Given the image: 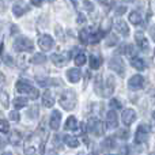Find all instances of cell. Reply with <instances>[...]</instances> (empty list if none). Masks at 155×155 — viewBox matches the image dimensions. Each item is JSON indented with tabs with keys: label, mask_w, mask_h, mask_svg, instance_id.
Here are the masks:
<instances>
[{
	"label": "cell",
	"mask_w": 155,
	"mask_h": 155,
	"mask_svg": "<svg viewBox=\"0 0 155 155\" xmlns=\"http://www.w3.org/2000/svg\"><path fill=\"white\" fill-rule=\"evenodd\" d=\"M124 2H128L129 3V2H134V0H124Z\"/></svg>",
	"instance_id": "48"
},
{
	"label": "cell",
	"mask_w": 155,
	"mask_h": 155,
	"mask_svg": "<svg viewBox=\"0 0 155 155\" xmlns=\"http://www.w3.org/2000/svg\"><path fill=\"white\" fill-rule=\"evenodd\" d=\"M0 53H2V44H0Z\"/></svg>",
	"instance_id": "49"
},
{
	"label": "cell",
	"mask_w": 155,
	"mask_h": 155,
	"mask_svg": "<svg viewBox=\"0 0 155 155\" xmlns=\"http://www.w3.org/2000/svg\"><path fill=\"white\" fill-rule=\"evenodd\" d=\"M4 155H12V154H10V153H7V154H4Z\"/></svg>",
	"instance_id": "51"
},
{
	"label": "cell",
	"mask_w": 155,
	"mask_h": 155,
	"mask_svg": "<svg viewBox=\"0 0 155 155\" xmlns=\"http://www.w3.org/2000/svg\"><path fill=\"white\" fill-rule=\"evenodd\" d=\"M51 60L53 61L54 65H57V67H63V65H65V57L61 56V54H52L51 56Z\"/></svg>",
	"instance_id": "20"
},
{
	"label": "cell",
	"mask_w": 155,
	"mask_h": 155,
	"mask_svg": "<svg viewBox=\"0 0 155 155\" xmlns=\"http://www.w3.org/2000/svg\"><path fill=\"white\" fill-rule=\"evenodd\" d=\"M110 26H112V21H110L109 18H106L104 22H102V26H101V29H102V31H107V30L110 29Z\"/></svg>",
	"instance_id": "36"
},
{
	"label": "cell",
	"mask_w": 155,
	"mask_h": 155,
	"mask_svg": "<svg viewBox=\"0 0 155 155\" xmlns=\"http://www.w3.org/2000/svg\"><path fill=\"white\" fill-rule=\"evenodd\" d=\"M153 117H154V121H155V112H154V114H153Z\"/></svg>",
	"instance_id": "50"
},
{
	"label": "cell",
	"mask_w": 155,
	"mask_h": 155,
	"mask_svg": "<svg viewBox=\"0 0 155 155\" xmlns=\"http://www.w3.org/2000/svg\"><path fill=\"white\" fill-rule=\"evenodd\" d=\"M16 90L21 94H27L31 99H37L38 97H40L38 90L33 87L27 80H18V82H16Z\"/></svg>",
	"instance_id": "2"
},
{
	"label": "cell",
	"mask_w": 155,
	"mask_h": 155,
	"mask_svg": "<svg viewBox=\"0 0 155 155\" xmlns=\"http://www.w3.org/2000/svg\"><path fill=\"white\" fill-rule=\"evenodd\" d=\"M49 2H53V0H49Z\"/></svg>",
	"instance_id": "53"
},
{
	"label": "cell",
	"mask_w": 155,
	"mask_h": 155,
	"mask_svg": "<svg viewBox=\"0 0 155 155\" xmlns=\"http://www.w3.org/2000/svg\"><path fill=\"white\" fill-rule=\"evenodd\" d=\"M60 105L65 110H72L76 106V94L72 90H64L60 94Z\"/></svg>",
	"instance_id": "1"
},
{
	"label": "cell",
	"mask_w": 155,
	"mask_h": 155,
	"mask_svg": "<svg viewBox=\"0 0 155 155\" xmlns=\"http://www.w3.org/2000/svg\"><path fill=\"white\" fill-rule=\"evenodd\" d=\"M110 106H112L113 109L117 110V109H121V107H123V105H121V102L118 101V99H114V98H113L112 101H110Z\"/></svg>",
	"instance_id": "38"
},
{
	"label": "cell",
	"mask_w": 155,
	"mask_h": 155,
	"mask_svg": "<svg viewBox=\"0 0 155 155\" xmlns=\"http://www.w3.org/2000/svg\"><path fill=\"white\" fill-rule=\"evenodd\" d=\"M76 127H78V121H76V118L74 117V116L68 117V118H67V121H65L64 128H65V129H68V131H71V129H76Z\"/></svg>",
	"instance_id": "23"
},
{
	"label": "cell",
	"mask_w": 155,
	"mask_h": 155,
	"mask_svg": "<svg viewBox=\"0 0 155 155\" xmlns=\"http://www.w3.org/2000/svg\"><path fill=\"white\" fill-rule=\"evenodd\" d=\"M79 38H80V41H82L83 44H87L88 40H90V30L83 29L82 31H80V34H79Z\"/></svg>",
	"instance_id": "31"
},
{
	"label": "cell",
	"mask_w": 155,
	"mask_h": 155,
	"mask_svg": "<svg viewBox=\"0 0 155 155\" xmlns=\"http://www.w3.org/2000/svg\"><path fill=\"white\" fill-rule=\"evenodd\" d=\"M104 35H105V33L102 31H97V33H94V34H90V40H88V42L90 44H98L99 41L104 38Z\"/></svg>",
	"instance_id": "22"
},
{
	"label": "cell",
	"mask_w": 155,
	"mask_h": 155,
	"mask_svg": "<svg viewBox=\"0 0 155 155\" xmlns=\"http://www.w3.org/2000/svg\"><path fill=\"white\" fill-rule=\"evenodd\" d=\"M10 131V125H8L7 120H0V132L2 134H7Z\"/></svg>",
	"instance_id": "35"
},
{
	"label": "cell",
	"mask_w": 155,
	"mask_h": 155,
	"mask_svg": "<svg viewBox=\"0 0 155 155\" xmlns=\"http://www.w3.org/2000/svg\"><path fill=\"white\" fill-rule=\"evenodd\" d=\"M94 90H95V93L98 94V95L102 97V90H104V83H102V78L101 76H97L95 79V83H94Z\"/></svg>",
	"instance_id": "24"
},
{
	"label": "cell",
	"mask_w": 155,
	"mask_h": 155,
	"mask_svg": "<svg viewBox=\"0 0 155 155\" xmlns=\"http://www.w3.org/2000/svg\"><path fill=\"white\" fill-rule=\"evenodd\" d=\"M0 99H2L3 105H4V106L7 107V106H8V98L5 97V94H2V95H0Z\"/></svg>",
	"instance_id": "42"
},
{
	"label": "cell",
	"mask_w": 155,
	"mask_h": 155,
	"mask_svg": "<svg viewBox=\"0 0 155 155\" xmlns=\"http://www.w3.org/2000/svg\"><path fill=\"white\" fill-rule=\"evenodd\" d=\"M64 143L68 146V147H71V148H76L78 146H79V140L76 139L75 136H71V135H65L64 137Z\"/></svg>",
	"instance_id": "18"
},
{
	"label": "cell",
	"mask_w": 155,
	"mask_h": 155,
	"mask_svg": "<svg viewBox=\"0 0 155 155\" xmlns=\"http://www.w3.org/2000/svg\"><path fill=\"white\" fill-rule=\"evenodd\" d=\"M88 131L93 135H95V136H102L105 132L104 123L97 120V118H91V120L88 121Z\"/></svg>",
	"instance_id": "4"
},
{
	"label": "cell",
	"mask_w": 155,
	"mask_h": 155,
	"mask_svg": "<svg viewBox=\"0 0 155 155\" xmlns=\"http://www.w3.org/2000/svg\"><path fill=\"white\" fill-rule=\"evenodd\" d=\"M102 146H104L106 150H110V148H113L116 146V142L113 137H106V139L104 140V143H102Z\"/></svg>",
	"instance_id": "32"
},
{
	"label": "cell",
	"mask_w": 155,
	"mask_h": 155,
	"mask_svg": "<svg viewBox=\"0 0 155 155\" xmlns=\"http://www.w3.org/2000/svg\"><path fill=\"white\" fill-rule=\"evenodd\" d=\"M60 121H61V114H60L59 110H53V113H52L51 116V120H49V125H51L52 129H59L60 127Z\"/></svg>",
	"instance_id": "12"
},
{
	"label": "cell",
	"mask_w": 155,
	"mask_h": 155,
	"mask_svg": "<svg viewBox=\"0 0 155 155\" xmlns=\"http://www.w3.org/2000/svg\"><path fill=\"white\" fill-rule=\"evenodd\" d=\"M19 118H21V116H19V113L16 112V110H14V112L10 113V120H12V121H19Z\"/></svg>",
	"instance_id": "40"
},
{
	"label": "cell",
	"mask_w": 155,
	"mask_h": 155,
	"mask_svg": "<svg viewBox=\"0 0 155 155\" xmlns=\"http://www.w3.org/2000/svg\"><path fill=\"white\" fill-rule=\"evenodd\" d=\"M106 125L109 128H116L118 125V120H117V113L114 110H110L106 114Z\"/></svg>",
	"instance_id": "13"
},
{
	"label": "cell",
	"mask_w": 155,
	"mask_h": 155,
	"mask_svg": "<svg viewBox=\"0 0 155 155\" xmlns=\"http://www.w3.org/2000/svg\"><path fill=\"white\" fill-rule=\"evenodd\" d=\"M118 52L123 54H127V56H132V54L135 53V48L132 45H123L118 49Z\"/></svg>",
	"instance_id": "28"
},
{
	"label": "cell",
	"mask_w": 155,
	"mask_h": 155,
	"mask_svg": "<svg viewBox=\"0 0 155 155\" xmlns=\"http://www.w3.org/2000/svg\"><path fill=\"white\" fill-rule=\"evenodd\" d=\"M31 3H33L34 5H40L41 3H42V0H31Z\"/></svg>",
	"instance_id": "46"
},
{
	"label": "cell",
	"mask_w": 155,
	"mask_h": 155,
	"mask_svg": "<svg viewBox=\"0 0 155 155\" xmlns=\"http://www.w3.org/2000/svg\"><path fill=\"white\" fill-rule=\"evenodd\" d=\"M83 5H84V8L87 11H93L94 10V4L91 2H87V0H84V2H83Z\"/></svg>",
	"instance_id": "41"
},
{
	"label": "cell",
	"mask_w": 155,
	"mask_h": 155,
	"mask_svg": "<svg viewBox=\"0 0 155 155\" xmlns=\"http://www.w3.org/2000/svg\"><path fill=\"white\" fill-rule=\"evenodd\" d=\"M38 45H40V48L44 49V51H49V49L54 45V41H53V38H52L51 35L44 34V35H41V37L38 38Z\"/></svg>",
	"instance_id": "8"
},
{
	"label": "cell",
	"mask_w": 155,
	"mask_h": 155,
	"mask_svg": "<svg viewBox=\"0 0 155 155\" xmlns=\"http://www.w3.org/2000/svg\"><path fill=\"white\" fill-rule=\"evenodd\" d=\"M4 63H5V64H7V65H10V67H12V65H14L12 59H11L10 56H5V57H4Z\"/></svg>",
	"instance_id": "43"
},
{
	"label": "cell",
	"mask_w": 155,
	"mask_h": 155,
	"mask_svg": "<svg viewBox=\"0 0 155 155\" xmlns=\"http://www.w3.org/2000/svg\"><path fill=\"white\" fill-rule=\"evenodd\" d=\"M114 91V79L113 76H107L106 82L104 83V90H102V97H109Z\"/></svg>",
	"instance_id": "9"
},
{
	"label": "cell",
	"mask_w": 155,
	"mask_h": 155,
	"mask_svg": "<svg viewBox=\"0 0 155 155\" xmlns=\"http://www.w3.org/2000/svg\"><path fill=\"white\" fill-rule=\"evenodd\" d=\"M150 155H155V153H151V154H150Z\"/></svg>",
	"instance_id": "52"
},
{
	"label": "cell",
	"mask_w": 155,
	"mask_h": 155,
	"mask_svg": "<svg viewBox=\"0 0 155 155\" xmlns=\"http://www.w3.org/2000/svg\"><path fill=\"white\" fill-rule=\"evenodd\" d=\"M114 27H116V31H118L120 34H123V35L129 34V27L124 21H117L114 25Z\"/></svg>",
	"instance_id": "15"
},
{
	"label": "cell",
	"mask_w": 155,
	"mask_h": 155,
	"mask_svg": "<svg viewBox=\"0 0 155 155\" xmlns=\"http://www.w3.org/2000/svg\"><path fill=\"white\" fill-rule=\"evenodd\" d=\"M151 37H153V40L155 41V26H153V29H151Z\"/></svg>",
	"instance_id": "47"
},
{
	"label": "cell",
	"mask_w": 155,
	"mask_h": 155,
	"mask_svg": "<svg viewBox=\"0 0 155 155\" xmlns=\"http://www.w3.org/2000/svg\"><path fill=\"white\" fill-rule=\"evenodd\" d=\"M148 131H150V128H148L147 125H144V124L137 127L136 135H135V142H136V144H142V143H144L146 140H147Z\"/></svg>",
	"instance_id": "6"
},
{
	"label": "cell",
	"mask_w": 155,
	"mask_h": 155,
	"mask_svg": "<svg viewBox=\"0 0 155 155\" xmlns=\"http://www.w3.org/2000/svg\"><path fill=\"white\" fill-rule=\"evenodd\" d=\"M84 63H86V56L83 52H80V53H78L75 56V64L78 67H80V65H83Z\"/></svg>",
	"instance_id": "33"
},
{
	"label": "cell",
	"mask_w": 155,
	"mask_h": 155,
	"mask_svg": "<svg viewBox=\"0 0 155 155\" xmlns=\"http://www.w3.org/2000/svg\"><path fill=\"white\" fill-rule=\"evenodd\" d=\"M45 61H46V57H45V54H42V53H37L30 59L31 64H44Z\"/></svg>",
	"instance_id": "21"
},
{
	"label": "cell",
	"mask_w": 155,
	"mask_h": 155,
	"mask_svg": "<svg viewBox=\"0 0 155 155\" xmlns=\"http://www.w3.org/2000/svg\"><path fill=\"white\" fill-rule=\"evenodd\" d=\"M27 105V99L26 98H22V97H18V98L14 99V106L15 109H22Z\"/></svg>",
	"instance_id": "30"
},
{
	"label": "cell",
	"mask_w": 155,
	"mask_h": 155,
	"mask_svg": "<svg viewBox=\"0 0 155 155\" xmlns=\"http://www.w3.org/2000/svg\"><path fill=\"white\" fill-rule=\"evenodd\" d=\"M35 154H37V147L27 143L26 148H25V155H35Z\"/></svg>",
	"instance_id": "34"
},
{
	"label": "cell",
	"mask_w": 155,
	"mask_h": 155,
	"mask_svg": "<svg viewBox=\"0 0 155 155\" xmlns=\"http://www.w3.org/2000/svg\"><path fill=\"white\" fill-rule=\"evenodd\" d=\"M78 23H79V25H82V23L84 25L86 23V18L82 15V14H79V16H78Z\"/></svg>",
	"instance_id": "44"
},
{
	"label": "cell",
	"mask_w": 155,
	"mask_h": 155,
	"mask_svg": "<svg viewBox=\"0 0 155 155\" xmlns=\"http://www.w3.org/2000/svg\"><path fill=\"white\" fill-rule=\"evenodd\" d=\"M21 142H22V135L19 134L18 131H14L10 136V143L14 144V146H18Z\"/></svg>",
	"instance_id": "26"
},
{
	"label": "cell",
	"mask_w": 155,
	"mask_h": 155,
	"mask_svg": "<svg viewBox=\"0 0 155 155\" xmlns=\"http://www.w3.org/2000/svg\"><path fill=\"white\" fill-rule=\"evenodd\" d=\"M26 11H27V8L25 7V5H21V4H14V7H12V12L15 16H22Z\"/></svg>",
	"instance_id": "27"
},
{
	"label": "cell",
	"mask_w": 155,
	"mask_h": 155,
	"mask_svg": "<svg viewBox=\"0 0 155 155\" xmlns=\"http://www.w3.org/2000/svg\"><path fill=\"white\" fill-rule=\"evenodd\" d=\"M14 49L16 52H31L34 49L33 41L26 37H19L14 41Z\"/></svg>",
	"instance_id": "3"
},
{
	"label": "cell",
	"mask_w": 155,
	"mask_h": 155,
	"mask_svg": "<svg viewBox=\"0 0 155 155\" xmlns=\"http://www.w3.org/2000/svg\"><path fill=\"white\" fill-rule=\"evenodd\" d=\"M136 42H137V46H139L140 49H142L143 52H147L148 49H150V44H148V40L144 37V34H143L142 31L136 33Z\"/></svg>",
	"instance_id": "10"
},
{
	"label": "cell",
	"mask_w": 155,
	"mask_h": 155,
	"mask_svg": "<svg viewBox=\"0 0 155 155\" xmlns=\"http://www.w3.org/2000/svg\"><path fill=\"white\" fill-rule=\"evenodd\" d=\"M38 83H40V86H59L60 83H63L60 79H56V78H53V79H42V78H37Z\"/></svg>",
	"instance_id": "17"
},
{
	"label": "cell",
	"mask_w": 155,
	"mask_h": 155,
	"mask_svg": "<svg viewBox=\"0 0 155 155\" xmlns=\"http://www.w3.org/2000/svg\"><path fill=\"white\" fill-rule=\"evenodd\" d=\"M129 21H131V23H134V25H140L142 23V16H140L139 12L134 11V12L129 14Z\"/></svg>",
	"instance_id": "29"
},
{
	"label": "cell",
	"mask_w": 155,
	"mask_h": 155,
	"mask_svg": "<svg viewBox=\"0 0 155 155\" xmlns=\"http://www.w3.org/2000/svg\"><path fill=\"white\" fill-rule=\"evenodd\" d=\"M101 64H102V60L99 59L98 56L91 54V56H90V67L93 68V70H98V68L101 67Z\"/></svg>",
	"instance_id": "25"
},
{
	"label": "cell",
	"mask_w": 155,
	"mask_h": 155,
	"mask_svg": "<svg viewBox=\"0 0 155 155\" xmlns=\"http://www.w3.org/2000/svg\"><path fill=\"white\" fill-rule=\"evenodd\" d=\"M131 64H132V67H134L135 70H137V71H143L146 68L144 60L140 59V57H134V59H132V61H131Z\"/></svg>",
	"instance_id": "19"
},
{
	"label": "cell",
	"mask_w": 155,
	"mask_h": 155,
	"mask_svg": "<svg viewBox=\"0 0 155 155\" xmlns=\"http://www.w3.org/2000/svg\"><path fill=\"white\" fill-rule=\"evenodd\" d=\"M128 86L132 90H140V88L144 87V78L142 75H134L129 79Z\"/></svg>",
	"instance_id": "7"
},
{
	"label": "cell",
	"mask_w": 155,
	"mask_h": 155,
	"mask_svg": "<svg viewBox=\"0 0 155 155\" xmlns=\"http://www.w3.org/2000/svg\"><path fill=\"white\" fill-rule=\"evenodd\" d=\"M125 11H127V7H120V8L116 10V14H117V15H123Z\"/></svg>",
	"instance_id": "45"
},
{
	"label": "cell",
	"mask_w": 155,
	"mask_h": 155,
	"mask_svg": "<svg viewBox=\"0 0 155 155\" xmlns=\"http://www.w3.org/2000/svg\"><path fill=\"white\" fill-rule=\"evenodd\" d=\"M109 68L118 74V75L123 76L124 72H125V65H124V61L120 59V57H112L109 61Z\"/></svg>",
	"instance_id": "5"
},
{
	"label": "cell",
	"mask_w": 155,
	"mask_h": 155,
	"mask_svg": "<svg viewBox=\"0 0 155 155\" xmlns=\"http://www.w3.org/2000/svg\"><path fill=\"white\" fill-rule=\"evenodd\" d=\"M128 136H129L128 129H121V131H118V137H121V139H128Z\"/></svg>",
	"instance_id": "39"
},
{
	"label": "cell",
	"mask_w": 155,
	"mask_h": 155,
	"mask_svg": "<svg viewBox=\"0 0 155 155\" xmlns=\"http://www.w3.org/2000/svg\"><path fill=\"white\" fill-rule=\"evenodd\" d=\"M117 41H118V38L116 37V34H112V35H109V40L106 41V45H107V46L116 45V44H117Z\"/></svg>",
	"instance_id": "37"
},
{
	"label": "cell",
	"mask_w": 155,
	"mask_h": 155,
	"mask_svg": "<svg viewBox=\"0 0 155 155\" xmlns=\"http://www.w3.org/2000/svg\"><path fill=\"white\" fill-rule=\"evenodd\" d=\"M121 118H123V123L128 127L135 121V118H136V113H135V110H132V109H127V110L123 112Z\"/></svg>",
	"instance_id": "11"
},
{
	"label": "cell",
	"mask_w": 155,
	"mask_h": 155,
	"mask_svg": "<svg viewBox=\"0 0 155 155\" xmlns=\"http://www.w3.org/2000/svg\"><path fill=\"white\" fill-rule=\"evenodd\" d=\"M67 78L70 82L78 83L80 80V78H82V72H80L78 68H71V70L67 71Z\"/></svg>",
	"instance_id": "14"
},
{
	"label": "cell",
	"mask_w": 155,
	"mask_h": 155,
	"mask_svg": "<svg viewBox=\"0 0 155 155\" xmlns=\"http://www.w3.org/2000/svg\"><path fill=\"white\" fill-rule=\"evenodd\" d=\"M42 105L45 107H52L54 105V98H53V95H52V93L45 91V93L42 94Z\"/></svg>",
	"instance_id": "16"
}]
</instances>
